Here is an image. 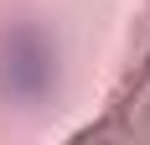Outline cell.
Masks as SVG:
<instances>
[{"instance_id":"cell-1","label":"cell","mask_w":150,"mask_h":145,"mask_svg":"<svg viewBox=\"0 0 150 145\" xmlns=\"http://www.w3.org/2000/svg\"><path fill=\"white\" fill-rule=\"evenodd\" d=\"M0 88L11 99H42L52 88V47H47L42 31H11L5 47H0Z\"/></svg>"}]
</instances>
